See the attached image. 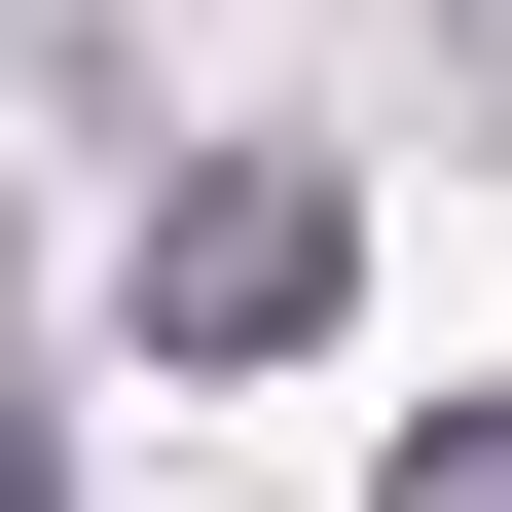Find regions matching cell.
<instances>
[{
  "label": "cell",
  "mask_w": 512,
  "mask_h": 512,
  "mask_svg": "<svg viewBox=\"0 0 512 512\" xmlns=\"http://www.w3.org/2000/svg\"><path fill=\"white\" fill-rule=\"evenodd\" d=\"M330 293H366V220H330V147H220V183L147 220V366H293Z\"/></svg>",
  "instance_id": "6da1fadb"
},
{
  "label": "cell",
  "mask_w": 512,
  "mask_h": 512,
  "mask_svg": "<svg viewBox=\"0 0 512 512\" xmlns=\"http://www.w3.org/2000/svg\"><path fill=\"white\" fill-rule=\"evenodd\" d=\"M403 512H512V403H439V439H403Z\"/></svg>",
  "instance_id": "7a4b0ae2"
},
{
  "label": "cell",
  "mask_w": 512,
  "mask_h": 512,
  "mask_svg": "<svg viewBox=\"0 0 512 512\" xmlns=\"http://www.w3.org/2000/svg\"><path fill=\"white\" fill-rule=\"evenodd\" d=\"M0 512H74V476H0Z\"/></svg>",
  "instance_id": "3957f363"
}]
</instances>
